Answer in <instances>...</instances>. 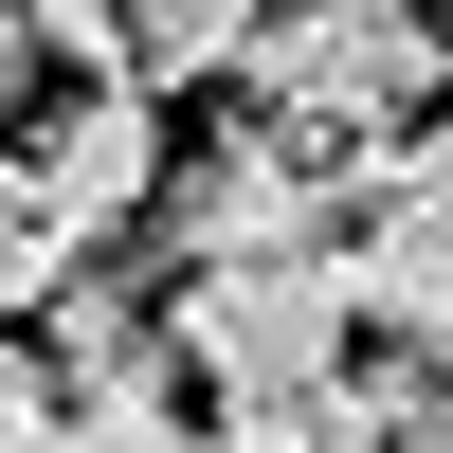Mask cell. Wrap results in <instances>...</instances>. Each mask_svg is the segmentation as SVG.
Returning <instances> with one entry per match:
<instances>
[{
    "mask_svg": "<svg viewBox=\"0 0 453 453\" xmlns=\"http://www.w3.org/2000/svg\"><path fill=\"white\" fill-rule=\"evenodd\" d=\"M418 19H435V55H453V0H418Z\"/></svg>",
    "mask_w": 453,
    "mask_h": 453,
    "instance_id": "cell-12",
    "label": "cell"
},
{
    "mask_svg": "<svg viewBox=\"0 0 453 453\" xmlns=\"http://www.w3.org/2000/svg\"><path fill=\"white\" fill-rule=\"evenodd\" d=\"M345 218H363V236L326 254V273H345V326H381L399 381H453V164L418 127L363 145V164H345Z\"/></svg>",
    "mask_w": 453,
    "mask_h": 453,
    "instance_id": "cell-3",
    "label": "cell"
},
{
    "mask_svg": "<svg viewBox=\"0 0 453 453\" xmlns=\"http://www.w3.org/2000/svg\"><path fill=\"white\" fill-rule=\"evenodd\" d=\"M19 73H36V19H19V0H0V91H19Z\"/></svg>",
    "mask_w": 453,
    "mask_h": 453,
    "instance_id": "cell-11",
    "label": "cell"
},
{
    "mask_svg": "<svg viewBox=\"0 0 453 453\" xmlns=\"http://www.w3.org/2000/svg\"><path fill=\"white\" fill-rule=\"evenodd\" d=\"M73 273H91V254H73L55 218H36V181H19V145H0V326H36V309H55Z\"/></svg>",
    "mask_w": 453,
    "mask_h": 453,
    "instance_id": "cell-8",
    "label": "cell"
},
{
    "mask_svg": "<svg viewBox=\"0 0 453 453\" xmlns=\"http://www.w3.org/2000/svg\"><path fill=\"white\" fill-rule=\"evenodd\" d=\"M0 453H55V381H36L19 326H0Z\"/></svg>",
    "mask_w": 453,
    "mask_h": 453,
    "instance_id": "cell-9",
    "label": "cell"
},
{
    "mask_svg": "<svg viewBox=\"0 0 453 453\" xmlns=\"http://www.w3.org/2000/svg\"><path fill=\"white\" fill-rule=\"evenodd\" d=\"M236 91H254V127H273V145L363 164V145L418 127V91H453V55H435L418 0H273L254 55H236Z\"/></svg>",
    "mask_w": 453,
    "mask_h": 453,
    "instance_id": "cell-1",
    "label": "cell"
},
{
    "mask_svg": "<svg viewBox=\"0 0 453 453\" xmlns=\"http://www.w3.org/2000/svg\"><path fill=\"white\" fill-rule=\"evenodd\" d=\"M254 19H273V0H109V73H127V91H200V73L254 55Z\"/></svg>",
    "mask_w": 453,
    "mask_h": 453,
    "instance_id": "cell-6",
    "label": "cell"
},
{
    "mask_svg": "<svg viewBox=\"0 0 453 453\" xmlns=\"http://www.w3.org/2000/svg\"><path fill=\"white\" fill-rule=\"evenodd\" d=\"M19 181H36V218H55L73 254H109L127 218H164V181H181V145H164V91H127V73H73V91L36 109Z\"/></svg>",
    "mask_w": 453,
    "mask_h": 453,
    "instance_id": "cell-5",
    "label": "cell"
},
{
    "mask_svg": "<svg viewBox=\"0 0 453 453\" xmlns=\"http://www.w3.org/2000/svg\"><path fill=\"white\" fill-rule=\"evenodd\" d=\"M55 453H200V435H181L164 399H145V418H55Z\"/></svg>",
    "mask_w": 453,
    "mask_h": 453,
    "instance_id": "cell-10",
    "label": "cell"
},
{
    "mask_svg": "<svg viewBox=\"0 0 453 453\" xmlns=\"http://www.w3.org/2000/svg\"><path fill=\"white\" fill-rule=\"evenodd\" d=\"M418 145H435V164H453V127H418Z\"/></svg>",
    "mask_w": 453,
    "mask_h": 453,
    "instance_id": "cell-13",
    "label": "cell"
},
{
    "mask_svg": "<svg viewBox=\"0 0 453 453\" xmlns=\"http://www.w3.org/2000/svg\"><path fill=\"white\" fill-rule=\"evenodd\" d=\"M164 363L181 381H218V435H273L290 399H326L363 363V326H345V273H181V309H164Z\"/></svg>",
    "mask_w": 453,
    "mask_h": 453,
    "instance_id": "cell-2",
    "label": "cell"
},
{
    "mask_svg": "<svg viewBox=\"0 0 453 453\" xmlns=\"http://www.w3.org/2000/svg\"><path fill=\"white\" fill-rule=\"evenodd\" d=\"M326 236H345V164H309V145H273V127L200 145V164L164 181V254L181 273H309Z\"/></svg>",
    "mask_w": 453,
    "mask_h": 453,
    "instance_id": "cell-4",
    "label": "cell"
},
{
    "mask_svg": "<svg viewBox=\"0 0 453 453\" xmlns=\"http://www.w3.org/2000/svg\"><path fill=\"white\" fill-rule=\"evenodd\" d=\"M418 418H435V381H399V363H345V381H326V399H290L254 453H399Z\"/></svg>",
    "mask_w": 453,
    "mask_h": 453,
    "instance_id": "cell-7",
    "label": "cell"
}]
</instances>
